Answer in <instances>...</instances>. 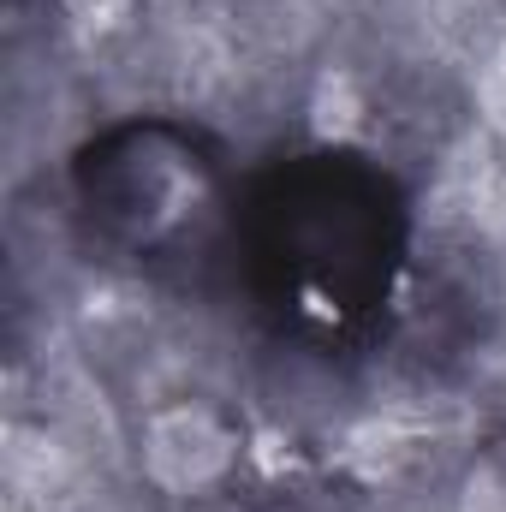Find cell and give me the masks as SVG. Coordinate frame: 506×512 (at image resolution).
<instances>
[{"mask_svg": "<svg viewBox=\"0 0 506 512\" xmlns=\"http://www.w3.org/2000/svg\"><path fill=\"white\" fill-rule=\"evenodd\" d=\"M411 256L405 185L364 149H292L256 167L233 209V274L292 346L346 358L393 310Z\"/></svg>", "mask_w": 506, "mask_h": 512, "instance_id": "6da1fadb", "label": "cell"}, {"mask_svg": "<svg viewBox=\"0 0 506 512\" xmlns=\"http://www.w3.org/2000/svg\"><path fill=\"white\" fill-rule=\"evenodd\" d=\"M72 203L90 245L131 268H203L233 251V185L215 137L173 114H131L72 155Z\"/></svg>", "mask_w": 506, "mask_h": 512, "instance_id": "7a4b0ae2", "label": "cell"}]
</instances>
